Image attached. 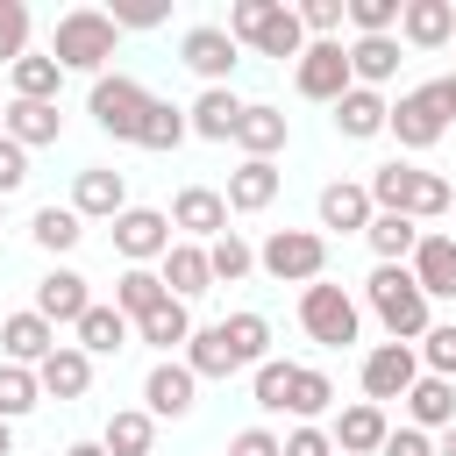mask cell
<instances>
[{
	"label": "cell",
	"mask_w": 456,
	"mask_h": 456,
	"mask_svg": "<svg viewBox=\"0 0 456 456\" xmlns=\"http://www.w3.org/2000/svg\"><path fill=\"white\" fill-rule=\"evenodd\" d=\"M363 192H370V207H378V214H406V221H428V214H442V207H449V178L413 171V164H378Z\"/></svg>",
	"instance_id": "1"
},
{
	"label": "cell",
	"mask_w": 456,
	"mask_h": 456,
	"mask_svg": "<svg viewBox=\"0 0 456 456\" xmlns=\"http://www.w3.org/2000/svg\"><path fill=\"white\" fill-rule=\"evenodd\" d=\"M114 14H100V7H71L64 21H57V36H50V57H57V71H100L107 57H114Z\"/></svg>",
	"instance_id": "2"
},
{
	"label": "cell",
	"mask_w": 456,
	"mask_h": 456,
	"mask_svg": "<svg viewBox=\"0 0 456 456\" xmlns=\"http://www.w3.org/2000/svg\"><path fill=\"white\" fill-rule=\"evenodd\" d=\"M370 314L392 328V342L428 335V292L413 285V271H406V264H378V271H370Z\"/></svg>",
	"instance_id": "3"
},
{
	"label": "cell",
	"mask_w": 456,
	"mask_h": 456,
	"mask_svg": "<svg viewBox=\"0 0 456 456\" xmlns=\"http://www.w3.org/2000/svg\"><path fill=\"white\" fill-rule=\"evenodd\" d=\"M256 264H264L278 285H314V278L328 271V242H321L314 228H278V235L256 249Z\"/></svg>",
	"instance_id": "4"
},
{
	"label": "cell",
	"mask_w": 456,
	"mask_h": 456,
	"mask_svg": "<svg viewBox=\"0 0 456 456\" xmlns=\"http://www.w3.org/2000/svg\"><path fill=\"white\" fill-rule=\"evenodd\" d=\"M299 328L321 342V349H342V342H356V299L342 292V285H306L299 292Z\"/></svg>",
	"instance_id": "5"
},
{
	"label": "cell",
	"mask_w": 456,
	"mask_h": 456,
	"mask_svg": "<svg viewBox=\"0 0 456 456\" xmlns=\"http://www.w3.org/2000/svg\"><path fill=\"white\" fill-rule=\"evenodd\" d=\"M385 128L399 135V150H435V142L449 135V107H442V86H420V93H406V100L385 114Z\"/></svg>",
	"instance_id": "6"
},
{
	"label": "cell",
	"mask_w": 456,
	"mask_h": 456,
	"mask_svg": "<svg viewBox=\"0 0 456 456\" xmlns=\"http://www.w3.org/2000/svg\"><path fill=\"white\" fill-rule=\"evenodd\" d=\"M142 114H150V93L135 86V78H93V121L107 128V135H121V142H135V128H142Z\"/></svg>",
	"instance_id": "7"
},
{
	"label": "cell",
	"mask_w": 456,
	"mask_h": 456,
	"mask_svg": "<svg viewBox=\"0 0 456 456\" xmlns=\"http://www.w3.org/2000/svg\"><path fill=\"white\" fill-rule=\"evenodd\" d=\"M413 378H420L413 342H385V349H370V356H363V392H370V406L406 399V392H413Z\"/></svg>",
	"instance_id": "8"
},
{
	"label": "cell",
	"mask_w": 456,
	"mask_h": 456,
	"mask_svg": "<svg viewBox=\"0 0 456 456\" xmlns=\"http://www.w3.org/2000/svg\"><path fill=\"white\" fill-rule=\"evenodd\" d=\"M349 86H356V78H349V50H342V43H306V50H299V93H306V100H328V107H335Z\"/></svg>",
	"instance_id": "9"
},
{
	"label": "cell",
	"mask_w": 456,
	"mask_h": 456,
	"mask_svg": "<svg viewBox=\"0 0 456 456\" xmlns=\"http://www.w3.org/2000/svg\"><path fill=\"white\" fill-rule=\"evenodd\" d=\"M114 249H121L128 264L164 256V249H171V214H157V207H121V214H114Z\"/></svg>",
	"instance_id": "10"
},
{
	"label": "cell",
	"mask_w": 456,
	"mask_h": 456,
	"mask_svg": "<svg viewBox=\"0 0 456 456\" xmlns=\"http://www.w3.org/2000/svg\"><path fill=\"white\" fill-rule=\"evenodd\" d=\"M178 57L207 78V86H221L228 71H235V36L221 28V21H200V28H185V43H178Z\"/></svg>",
	"instance_id": "11"
},
{
	"label": "cell",
	"mask_w": 456,
	"mask_h": 456,
	"mask_svg": "<svg viewBox=\"0 0 456 456\" xmlns=\"http://www.w3.org/2000/svg\"><path fill=\"white\" fill-rule=\"evenodd\" d=\"M406 271H413V285L428 299H456V235H420Z\"/></svg>",
	"instance_id": "12"
},
{
	"label": "cell",
	"mask_w": 456,
	"mask_h": 456,
	"mask_svg": "<svg viewBox=\"0 0 456 456\" xmlns=\"http://www.w3.org/2000/svg\"><path fill=\"white\" fill-rule=\"evenodd\" d=\"M121 207H128V185H121V171H107V164L78 171V185H71V214H78V221H114Z\"/></svg>",
	"instance_id": "13"
},
{
	"label": "cell",
	"mask_w": 456,
	"mask_h": 456,
	"mask_svg": "<svg viewBox=\"0 0 456 456\" xmlns=\"http://www.w3.org/2000/svg\"><path fill=\"white\" fill-rule=\"evenodd\" d=\"M192 370L185 363H157L150 378H142V399H150V420H185L192 413Z\"/></svg>",
	"instance_id": "14"
},
{
	"label": "cell",
	"mask_w": 456,
	"mask_h": 456,
	"mask_svg": "<svg viewBox=\"0 0 456 456\" xmlns=\"http://www.w3.org/2000/svg\"><path fill=\"white\" fill-rule=\"evenodd\" d=\"M235 121H242V100H235L228 86H207V93L185 107V128L207 135V142H235Z\"/></svg>",
	"instance_id": "15"
},
{
	"label": "cell",
	"mask_w": 456,
	"mask_h": 456,
	"mask_svg": "<svg viewBox=\"0 0 456 456\" xmlns=\"http://www.w3.org/2000/svg\"><path fill=\"white\" fill-rule=\"evenodd\" d=\"M278 200V164L271 157H242L235 171H228V207L235 214H264Z\"/></svg>",
	"instance_id": "16"
},
{
	"label": "cell",
	"mask_w": 456,
	"mask_h": 456,
	"mask_svg": "<svg viewBox=\"0 0 456 456\" xmlns=\"http://www.w3.org/2000/svg\"><path fill=\"white\" fill-rule=\"evenodd\" d=\"M171 228H185V235H228V200L221 192H207V185H185L178 200H171Z\"/></svg>",
	"instance_id": "17"
},
{
	"label": "cell",
	"mask_w": 456,
	"mask_h": 456,
	"mask_svg": "<svg viewBox=\"0 0 456 456\" xmlns=\"http://www.w3.org/2000/svg\"><path fill=\"white\" fill-rule=\"evenodd\" d=\"M0 349H7V363L28 370V363H43V356L57 349V335H50V321L28 306V314H7V321H0Z\"/></svg>",
	"instance_id": "18"
},
{
	"label": "cell",
	"mask_w": 456,
	"mask_h": 456,
	"mask_svg": "<svg viewBox=\"0 0 456 456\" xmlns=\"http://www.w3.org/2000/svg\"><path fill=\"white\" fill-rule=\"evenodd\" d=\"M36 385L50 392V399H86V385H93V356L86 349H50L43 363H36Z\"/></svg>",
	"instance_id": "19"
},
{
	"label": "cell",
	"mask_w": 456,
	"mask_h": 456,
	"mask_svg": "<svg viewBox=\"0 0 456 456\" xmlns=\"http://www.w3.org/2000/svg\"><path fill=\"white\" fill-rule=\"evenodd\" d=\"M399 36L420 43V50H435V43L456 36V7H449V0H406V7H399Z\"/></svg>",
	"instance_id": "20"
},
{
	"label": "cell",
	"mask_w": 456,
	"mask_h": 456,
	"mask_svg": "<svg viewBox=\"0 0 456 456\" xmlns=\"http://www.w3.org/2000/svg\"><path fill=\"white\" fill-rule=\"evenodd\" d=\"M7 142H21V150H36V142H57V128H64V114L50 107V100H7Z\"/></svg>",
	"instance_id": "21"
},
{
	"label": "cell",
	"mask_w": 456,
	"mask_h": 456,
	"mask_svg": "<svg viewBox=\"0 0 456 456\" xmlns=\"http://www.w3.org/2000/svg\"><path fill=\"white\" fill-rule=\"evenodd\" d=\"M207 285H214L207 249H200V242H171V249H164V292H171V299H200Z\"/></svg>",
	"instance_id": "22"
},
{
	"label": "cell",
	"mask_w": 456,
	"mask_h": 456,
	"mask_svg": "<svg viewBox=\"0 0 456 456\" xmlns=\"http://www.w3.org/2000/svg\"><path fill=\"white\" fill-rule=\"evenodd\" d=\"M86 306H93V292H86L78 271H50V278L36 285V314H43V321H71V328H78Z\"/></svg>",
	"instance_id": "23"
},
{
	"label": "cell",
	"mask_w": 456,
	"mask_h": 456,
	"mask_svg": "<svg viewBox=\"0 0 456 456\" xmlns=\"http://www.w3.org/2000/svg\"><path fill=\"white\" fill-rule=\"evenodd\" d=\"M392 71H399V43H392V36H356V43H349V78H356L363 93L385 86Z\"/></svg>",
	"instance_id": "24"
},
{
	"label": "cell",
	"mask_w": 456,
	"mask_h": 456,
	"mask_svg": "<svg viewBox=\"0 0 456 456\" xmlns=\"http://www.w3.org/2000/svg\"><path fill=\"white\" fill-rule=\"evenodd\" d=\"M406 413H413V428H456V385L449 378H413Z\"/></svg>",
	"instance_id": "25"
},
{
	"label": "cell",
	"mask_w": 456,
	"mask_h": 456,
	"mask_svg": "<svg viewBox=\"0 0 456 456\" xmlns=\"http://www.w3.org/2000/svg\"><path fill=\"white\" fill-rule=\"evenodd\" d=\"M385 435H392V428H385V406H370V399H363V406H349V413L335 420L342 456H370V449H385Z\"/></svg>",
	"instance_id": "26"
},
{
	"label": "cell",
	"mask_w": 456,
	"mask_h": 456,
	"mask_svg": "<svg viewBox=\"0 0 456 456\" xmlns=\"http://www.w3.org/2000/svg\"><path fill=\"white\" fill-rule=\"evenodd\" d=\"M385 114H392V107H385L378 93H363V86H349V93L335 100V128H342L349 142H363V135H378V128H385Z\"/></svg>",
	"instance_id": "27"
},
{
	"label": "cell",
	"mask_w": 456,
	"mask_h": 456,
	"mask_svg": "<svg viewBox=\"0 0 456 456\" xmlns=\"http://www.w3.org/2000/svg\"><path fill=\"white\" fill-rule=\"evenodd\" d=\"M321 228L363 235V228H370V192H363V185H328V192H321Z\"/></svg>",
	"instance_id": "28"
},
{
	"label": "cell",
	"mask_w": 456,
	"mask_h": 456,
	"mask_svg": "<svg viewBox=\"0 0 456 456\" xmlns=\"http://www.w3.org/2000/svg\"><path fill=\"white\" fill-rule=\"evenodd\" d=\"M121 342H128V314L121 306H86L78 314V349L86 356H114Z\"/></svg>",
	"instance_id": "29"
},
{
	"label": "cell",
	"mask_w": 456,
	"mask_h": 456,
	"mask_svg": "<svg viewBox=\"0 0 456 456\" xmlns=\"http://www.w3.org/2000/svg\"><path fill=\"white\" fill-rule=\"evenodd\" d=\"M185 370H192V378H235V349H228V335H221V321H214V328H192Z\"/></svg>",
	"instance_id": "30"
},
{
	"label": "cell",
	"mask_w": 456,
	"mask_h": 456,
	"mask_svg": "<svg viewBox=\"0 0 456 456\" xmlns=\"http://www.w3.org/2000/svg\"><path fill=\"white\" fill-rule=\"evenodd\" d=\"M7 86H14V100H50V107H57L64 71H57V57H14V64H7Z\"/></svg>",
	"instance_id": "31"
},
{
	"label": "cell",
	"mask_w": 456,
	"mask_h": 456,
	"mask_svg": "<svg viewBox=\"0 0 456 456\" xmlns=\"http://www.w3.org/2000/svg\"><path fill=\"white\" fill-rule=\"evenodd\" d=\"M135 335H142L150 349H178V342H192V314H185V299H164V306H150V314L135 321Z\"/></svg>",
	"instance_id": "32"
},
{
	"label": "cell",
	"mask_w": 456,
	"mask_h": 456,
	"mask_svg": "<svg viewBox=\"0 0 456 456\" xmlns=\"http://www.w3.org/2000/svg\"><path fill=\"white\" fill-rule=\"evenodd\" d=\"M235 142H242L249 157H271V150H285V114H278V107H242V121H235Z\"/></svg>",
	"instance_id": "33"
},
{
	"label": "cell",
	"mask_w": 456,
	"mask_h": 456,
	"mask_svg": "<svg viewBox=\"0 0 456 456\" xmlns=\"http://www.w3.org/2000/svg\"><path fill=\"white\" fill-rule=\"evenodd\" d=\"M164 299H171V292H164V278H157V271H142V264H128V271H121V285H114V306H121L128 321H142V314H150V306H164Z\"/></svg>",
	"instance_id": "34"
},
{
	"label": "cell",
	"mask_w": 456,
	"mask_h": 456,
	"mask_svg": "<svg viewBox=\"0 0 456 456\" xmlns=\"http://www.w3.org/2000/svg\"><path fill=\"white\" fill-rule=\"evenodd\" d=\"M370 249H378V264H399V256H413V242H420V228L406 221V214H370Z\"/></svg>",
	"instance_id": "35"
},
{
	"label": "cell",
	"mask_w": 456,
	"mask_h": 456,
	"mask_svg": "<svg viewBox=\"0 0 456 456\" xmlns=\"http://www.w3.org/2000/svg\"><path fill=\"white\" fill-rule=\"evenodd\" d=\"M221 335H228V349H235V370H242V363H264V349H271V321H264V314H228Z\"/></svg>",
	"instance_id": "36"
},
{
	"label": "cell",
	"mask_w": 456,
	"mask_h": 456,
	"mask_svg": "<svg viewBox=\"0 0 456 456\" xmlns=\"http://www.w3.org/2000/svg\"><path fill=\"white\" fill-rule=\"evenodd\" d=\"M328 399H335L328 370H306V363H292V385H285V413L314 420V413H328Z\"/></svg>",
	"instance_id": "37"
},
{
	"label": "cell",
	"mask_w": 456,
	"mask_h": 456,
	"mask_svg": "<svg viewBox=\"0 0 456 456\" xmlns=\"http://www.w3.org/2000/svg\"><path fill=\"white\" fill-rule=\"evenodd\" d=\"M150 442H157V420H150V413H114L107 435H100L107 456H150Z\"/></svg>",
	"instance_id": "38"
},
{
	"label": "cell",
	"mask_w": 456,
	"mask_h": 456,
	"mask_svg": "<svg viewBox=\"0 0 456 456\" xmlns=\"http://www.w3.org/2000/svg\"><path fill=\"white\" fill-rule=\"evenodd\" d=\"M249 50H264V57H299V50H306L299 14H292V7H271V21L256 28V43H249Z\"/></svg>",
	"instance_id": "39"
},
{
	"label": "cell",
	"mask_w": 456,
	"mask_h": 456,
	"mask_svg": "<svg viewBox=\"0 0 456 456\" xmlns=\"http://www.w3.org/2000/svg\"><path fill=\"white\" fill-rule=\"evenodd\" d=\"M135 142H142V150H178V142H185V107H171V100H150V114H142Z\"/></svg>",
	"instance_id": "40"
},
{
	"label": "cell",
	"mask_w": 456,
	"mask_h": 456,
	"mask_svg": "<svg viewBox=\"0 0 456 456\" xmlns=\"http://www.w3.org/2000/svg\"><path fill=\"white\" fill-rule=\"evenodd\" d=\"M249 264H256V249H249L235 228L207 242V271H214V285H235V278H249Z\"/></svg>",
	"instance_id": "41"
},
{
	"label": "cell",
	"mask_w": 456,
	"mask_h": 456,
	"mask_svg": "<svg viewBox=\"0 0 456 456\" xmlns=\"http://www.w3.org/2000/svg\"><path fill=\"white\" fill-rule=\"evenodd\" d=\"M36 399H43L36 370H21V363H0V420H21Z\"/></svg>",
	"instance_id": "42"
},
{
	"label": "cell",
	"mask_w": 456,
	"mask_h": 456,
	"mask_svg": "<svg viewBox=\"0 0 456 456\" xmlns=\"http://www.w3.org/2000/svg\"><path fill=\"white\" fill-rule=\"evenodd\" d=\"M28 235H36V242H43V249H71V242H78V235H86V221H78V214H71V207H43V214H36V221H28Z\"/></svg>",
	"instance_id": "43"
},
{
	"label": "cell",
	"mask_w": 456,
	"mask_h": 456,
	"mask_svg": "<svg viewBox=\"0 0 456 456\" xmlns=\"http://www.w3.org/2000/svg\"><path fill=\"white\" fill-rule=\"evenodd\" d=\"M420 356H428V378H449L456 385V321L449 328H428L420 335Z\"/></svg>",
	"instance_id": "44"
},
{
	"label": "cell",
	"mask_w": 456,
	"mask_h": 456,
	"mask_svg": "<svg viewBox=\"0 0 456 456\" xmlns=\"http://www.w3.org/2000/svg\"><path fill=\"white\" fill-rule=\"evenodd\" d=\"M28 57V7L21 0H0V64Z\"/></svg>",
	"instance_id": "45"
},
{
	"label": "cell",
	"mask_w": 456,
	"mask_h": 456,
	"mask_svg": "<svg viewBox=\"0 0 456 456\" xmlns=\"http://www.w3.org/2000/svg\"><path fill=\"white\" fill-rule=\"evenodd\" d=\"M342 14L356 21V36H392V21H399V0H349Z\"/></svg>",
	"instance_id": "46"
},
{
	"label": "cell",
	"mask_w": 456,
	"mask_h": 456,
	"mask_svg": "<svg viewBox=\"0 0 456 456\" xmlns=\"http://www.w3.org/2000/svg\"><path fill=\"white\" fill-rule=\"evenodd\" d=\"M285 385H292V363L264 356V363H256V406H264V413H285Z\"/></svg>",
	"instance_id": "47"
},
{
	"label": "cell",
	"mask_w": 456,
	"mask_h": 456,
	"mask_svg": "<svg viewBox=\"0 0 456 456\" xmlns=\"http://www.w3.org/2000/svg\"><path fill=\"white\" fill-rule=\"evenodd\" d=\"M271 7H278V0H235V7H228V36H235V43H256V28L271 21Z\"/></svg>",
	"instance_id": "48"
},
{
	"label": "cell",
	"mask_w": 456,
	"mask_h": 456,
	"mask_svg": "<svg viewBox=\"0 0 456 456\" xmlns=\"http://www.w3.org/2000/svg\"><path fill=\"white\" fill-rule=\"evenodd\" d=\"M292 14H299V28H314V43H335V28H342V0H306Z\"/></svg>",
	"instance_id": "49"
},
{
	"label": "cell",
	"mask_w": 456,
	"mask_h": 456,
	"mask_svg": "<svg viewBox=\"0 0 456 456\" xmlns=\"http://www.w3.org/2000/svg\"><path fill=\"white\" fill-rule=\"evenodd\" d=\"M171 7L164 0H114V28H157Z\"/></svg>",
	"instance_id": "50"
},
{
	"label": "cell",
	"mask_w": 456,
	"mask_h": 456,
	"mask_svg": "<svg viewBox=\"0 0 456 456\" xmlns=\"http://www.w3.org/2000/svg\"><path fill=\"white\" fill-rule=\"evenodd\" d=\"M278 456H335V442H328L321 428H292V435L278 442Z\"/></svg>",
	"instance_id": "51"
},
{
	"label": "cell",
	"mask_w": 456,
	"mask_h": 456,
	"mask_svg": "<svg viewBox=\"0 0 456 456\" xmlns=\"http://www.w3.org/2000/svg\"><path fill=\"white\" fill-rule=\"evenodd\" d=\"M21 178H28V150H21V142H7V135H0V200H7V192H14V185H21Z\"/></svg>",
	"instance_id": "52"
},
{
	"label": "cell",
	"mask_w": 456,
	"mask_h": 456,
	"mask_svg": "<svg viewBox=\"0 0 456 456\" xmlns=\"http://www.w3.org/2000/svg\"><path fill=\"white\" fill-rule=\"evenodd\" d=\"M378 456H435V442H428V435H420V428H392V435H385V449H378Z\"/></svg>",
	"instance_id": "53"
},
{
	"label": "cell",
	"mask_w": 456,
	"mask_h": 456,
	"mask_svg": "<svg viewBox=\"0 0 456 456\" xmlns=\"http://www.w3.org/2000/svg\"><path fill=\"white\" fill-rule=\"evenodd\" d=\"M228 456H278V435H271V428H242V435L228 442Z\"/></svg>",
	"instance_id": "54"
},
{
	"label": "cell",
	"mask_w": 456,
	"mask_h": 456,
	"mask_svg": "<svg viewBox=\"0 0 456 456\" xmlns=\"http://www.w3.org/2000/svg\"><path fill=\"white\" fill-rule=\"evenodd\" d=\"M435 86H442V107L456 114V71H449V78H435Z\"/></svg>",
	"instance_id": "55"
},
{
	"label": "cell",
	"mask_w": 456,
	"mask_h": 456,
	"mask_svg": "<svg viewBox=\"0 0 456 456\" xmlns=\"http://www.w3.org/2000/svg\"><path fill=\"white\" fill-rule=\"evenodd\" d=\"M64 456H107V449H100V442H71Z\"/></svg>",
	"instance_id": "56"
},
{
	"label": "cell",
	"mask_w": 456,
	"mask_h": 456,
	"mask_svg": "<svg viewBox=\"0 0 456 456\" xmlns=\"http://www.w3.org/2000/svg\"><path fill=\"white\" fill-rule=\"evenodd\" d=\"M435 456H456V428H442V449Z\"/></svg>",
	"instance_id": "57"
},
{
	"label": "cell",
	"mask_w": 456,
	"mask_h": 456,
	"mask_svg": "<svg viewBox=\"0 0 456 456\" xmlns=\"http://www.w3.org/2000/svg\"><path fill=\"white\" fill-rule=\"evenodd\" d=\"M0 456H14V428L7 420H0Z\"/></svg>",
	"instance_id": "58"
},
{
	"label": "cell",
	"mask_w": 456,
	"mask_h": 456,
	"mask_svg": "<svg viewBox=\"0 0 456 456\" xmlns=\"http://www.w3.org/2000/svg\"><path fill=\"white\" fill-rule=\"evenodd\" d=\"M0 121H7V100H0Z\"/></svg>",
	"instance_id": "59"
}]
</instances>
